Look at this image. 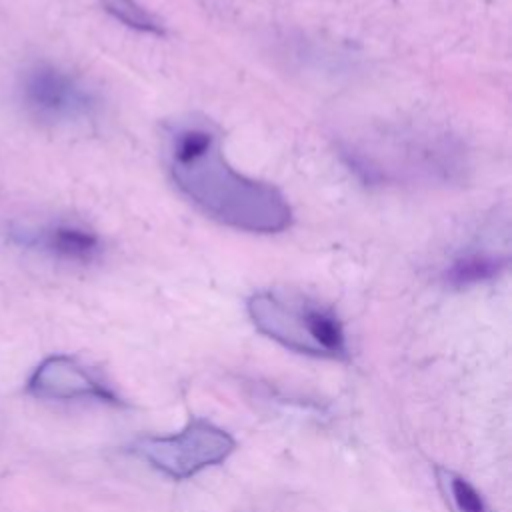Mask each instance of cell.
<instances>
[{
	"label": "cell",
	"mask_w": 512,
	"mask_h": 512,
	"mask_svg": "<svg viewBox=\"0 0 512 512\" xmlns=\"http://www.w3.org/2000/svg\"><path fill=\"white\" fill-rule=\"evenodd\" d=\"M164 158L176 188L208 218L250 234L290 228L286 196L264 180L250 178L228 162L214 122L186 116L164 130Z\"/></svg>",
	"instance_id": "1"
},
{
	"label": "cell",
	"mask_w": 512,
	"mask_h": 512,
	"mask_svg": "<svg viewBox=\"0 0 512 512\" xmlns=\"http://www.w3.org/2000/svg\"><path fill=\"white\" fill-rule=\"evenodd\" d=\"M246 310L258 332L292 352L328 360L348 358V340L338 314L300 290L280 286L258 290L248 298Z\"/></svg>",
	"instance_id": "2"
},
{
	"label": "cell",
	"mask_w": 512,
	"mask_h": 512,
	"mask_svg": "<svg viewBox=\"0 0 512 512\" xmlns=\"http://www.w3.org/2000/svg\"><path fill=\"white\" fill-rule=\"evenodd\" d=\"M236 448V440L220 426L204 418H190L188 424L170 436H142L132 452L148 466L174 480H186L210 466L222 464Z\"/></svg>",
	"instance_id": "3"
},
{
	"label": "cell",
	"mask_w": 512,
	"mask_h": 512,
	"mask_svg": "<svg viewBox=\"0 0 512 512\" xmlns=\"http://www.w3.org/2000/svg\"><path fill=\"white\" fill-rule=\"evenodd\" d=\"M18 94L28 116L50 126L80 124L96 116V92L70 70L52 62H34L24 68Z\"/></svg>",
	"instance_id": "4"
},
{
	"label": "cell",
	"mask_w": 512,
	"mask_h": 512,
	"mask_svg": "<svg viewBox=\"0 0 512 512\" xmlns=\"http://www.w3.org/2000/svg\"><path fill=\"white\" fill-rule=\"evenodd\" d=\"M10 240L26 250L40 252L64 264L88 266L98 262L104 254L102 236L94 228L74 220H54L40 226L12 228Z\"/></svg>",
	"instance_id": "5"
},
{
	"label": "cell",
	"mask_w": 512,
	"mask_h": 512,
	"mask_svg": "<svg viewBox=\"0 0 512 512\" xmlns=\"http://www.w3.org/2000/svg\"><path fill=\"white\" fill-rule=\"evenodd\" d=\"M26 392L38 400H98L118 404V396L92 370L66 354L44 358L30 372Z\"/></svg>",
	"instance_id": "6"
},
{
	"label": "cell",
	"mask_w": 512,
	"mask_h": 512,
	"mask_svg": "<svg viewBox=\"0 0 512 512\" xmlns=\"http://www.w3.org/2000/svg\"><path fill=\"white\" fill-rule=\"evenodd\" d=\"M508 266L504 256L486 252V250H472L456 256L444 272V280L452 286H472L486 280L500 276Z\"/></svg>",
	"instance_id": "7"
},
{
	"label": "cell",
	"mask_w": 512,
	"mask_h": 512,
	"mask_svg": "<svg viewBox=\"0 0 512 512\" xmlns=\"http://www.w3.org/2000/svg\"><path fill=\"white\" fill-rule=\"evenodd\" d=\"M434 476L450 512H494L482 492L460 472L446 466H436Z\"/></svg>",
	"instance_id": "8"
},
{
	"label": "cell",
	"mask_w": 512,
	"mask_h": 512,
	"mask_svg": "<svg viewBox=\"0 0 512 512\" xmlns=\"http://www.w3.org/2000/svg\"><path fill=\"white\" fill-rule=\"evenodd\" d=\"M100 6L120 24L152 36H166V24L138 0H100Z\"/></svg>",
	"instance_id": "9"
}]
</instances>
